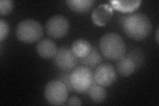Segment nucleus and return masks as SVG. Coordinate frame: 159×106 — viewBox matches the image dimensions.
Wrapping results in <instances>:
<instances>
[{
    "mask_svg": "<svg viewBox=\"0 0 159 106\" xmlns=\"http://www.w3.org/2000/svg\"><path fill=\"white\" fill-rule=\"evenodd\" d=\"M122 26L129 37L137 41L147 38L152 31L151 20L142 13H131L124 17Z\"/></svg>",
    "mask_w": 159,
    "mask_h": 106,
    "instance_id": "1",
    "label": "nucleus"
},
{
    "mask_svg": "<svg viewBox=\"0 0 159 106\" xmlns=\"http://www.w3.org/2000/svg\"><path fill=\"white\" fill-rule=\"evenodd\" d=\"M99 48L103 56L111 60H118L125 54L126 51L123 39L116 33L103 35L99 41Z\"/></svg>",
    "mask_w": 159,
    "mask_h": 106,
    "instance_id": "2",
    "label": "nucleus"
},
{
    "mask_svg": "<svg viewBox=\"0 0 159 106\" xmlns=\"http://www.w3.org/2000/svg\"><path fill=\"white\" fill-rule=\"evenodd\" d=\"M16 35L19 41L25 43H33L43 37V29L36 20L25 19L18 24Z\"/></svg>",
    "mask_w": 159,
    "mask_h": 106,
    "instance_id": "3",
    "label": "nucleus"
},
{
    "mask_svg": "<svg viewBox=\"0 0 159 106\" xmlns=\"http://www.w3.org/2000/svg\"><path fill=\"white\" fill-rule=\"evenodd\" d=\"M70 80L73 90L78 93H86L93 81V76L90 68L78 67L71 72Z\"/></svg>",
    "mask_w": 159,
    "mask_h": 106,
    "instance_id": "4",
    "label": "nucleus"
},
{
    "mask_svg": "<svg viewBox=\"0 0 159 106\" xmlns=\"http://www.w3.org/2000/svg\"><path fill=\"white\" fill-rule=\"evenodd\" d=\"M68 91L66 85L60 80H52L45 86L44 95L47 102L54 105H64L68 98Z\"/></svg>",
    "mask_w": 159,
    "mask_h": 106,
    "instance_id": "5",
    "label": "nucleus"
},
{
    "mask_svg": "<svg viewBox=\"0 0 159 106\" xmlns=\"http://www.w3.org/2000/svg\"><path fill=\"white\" fill-rule=\"evenodd\" d=\"M143 61V57L141 53H139L137 50H132L129 54H125L117 60L116 65L117 72L123 76H129L135 72L137 68L141 67Z\"/></svg>",
    "mask_w": 159,
    "mask_h": 106,
    "instance_id": "6",
    "label": "nucleus"
},
{
    "mask_svg": "<svg viewBox=\"0 0 159 106\" xmlns=\"http://www.w3.org/2000/svg\"><path fill=\"white\" fill-rule=\"evenodd\" d=\"M45 29L50 37L60 39L65 36L69 29L68 20L62 15H56L46 23Z\"/></svg>",
    "mask_w": 159,
    "mask_h": 106,
    "instance_id": "7",
    "label": "nucleus"
},
{
    "mask_svg": "<svg viewBox=\"0 0 159 106\" xmlns=\"http://www.w3.org/2000/svg\"><path fill=\"white\" fill-rule=\"evenodd\" d=\"M78 62V58L73 54L71 49L66 47L60 48L54 57V62L56 67L65 72L71 71L76 67Z\"/></svg>",
    "mask_w": 159,
    "mask_h": 106,
    "instance_id": "8",
    "label": "nucleus"
},
{
    "mask_svg": "<svg viewBox=\"0 0 159 106\" xmlns=\"http://www.w3.org/2000/svg\"><path fill=\"white\" fill-rule=\"evenodd\" d=\"M93 76L95 82L103 87H108L113 84L117 77L116 69L107 63L99 65Z\"/></svg>",
    "mask_w": 159,
    "mask_h": 106,
    "instance_id": "9",
    "label": "nucleus"
},
{
    "mask_svg": "<svg viewBox=\"0 0 159 106\" xmlns=\"http://www.w3.org/2000/svg\"><path fill=\"white\" fill-rule=\"evenodd\" d=\"M113 9L107 4H102L93 10L92 19L93 23L99 26H104L111 19Z\"/></svg>",
    "mask_w": 159,
    "mask_h": 106,
    "instance_id": "10",
    "label": "nucleus"
},
{
    "mask_svg": "<svg viewBox=\"0 0 159 106\" xmlns=\"http://www.w3.org/2000/svg\"><path fill=\"white\" fill-rule=\"evenodd\" d=\"M37 50L40 57L43 58H51L55 57L58 52L57 44L50 39H43L37 45Z\"/></svg>",
    "mask_w": 159,
    "mask_h": 106,
    "instance_id": "11",
    "label": "nucleus"
},
{
    "mask_svg": "<svg viewBox=\"0 0 159 106\" xmlns=\"http://www.w3.org/2000/svg\"><path fill=\"white\" fill-rule=\"evenodd\" d=\"M102 61V58L99 53L97 47L95 46H92L91 51L86 57L80 58V62H81L84 67H88L89 68H97L99 65H100Z\"/></svg>",
    "mask_w": 159,
    "mask_h": 106,
    "instance_id": "12",
    "label": "nucleus"
},
{
    "mask_svg": "<svg viewBox=\"0 0 159 106\" xmlns=\"http://www.w3.org/2000/svg\"><path fill=\"white\" fill-rule=\"evenodd\" d=\"M92 45L84 39H78L74 41L71 47V50L77 58L86 57L91 51Z\"/></svg>",
    "mask_w": 159,
    "mask_h": 106,
    "instance_id": "13",
    "label": "nucleus"
},
{
    "mask_svg": "<svg viewBox=\"0 0 159 106\" xmlns=\"http://www.w3.org/2000/svg\"><path fill=\"white\" fill-rule=\"evenodd\" d=\"M86 93L93 102L98 104L103 102L107 96V92L104 87L97 84L94 80Z\"/></svg>",
    "mask_w": 159,
    "mask_h": 106,
    "instance_id": "14",
    "label": "nucleus"
},
{
    "mask_svg": "<svg viewBox=\"0 0 159 106\" xmlns=\"http://www.w3.org/2000/svg\"><path fill=\"white\" fill-rule=\"evenodd\" d=\"M66 3L72 11L84 13L88 12L96 2L93 0H68Z\"/></svg>",
    "mask_w": 159,
    "mask_h": 106,
    "instance_id": "15",
    "label": "nucleus"
},
{
    "mask_svg": "<svg viewBox=\"0 0 159 106\" xmlns=\"http://www.w3.org/2000/svg\"><path fill=\"white\" fill-rule=\"evenodd\" d=\"M111 6L121 12H131L137 9L141 1H110Z\"/></svg>",
    "mask_w": 159,
    "mask_h": 106,
    "instance_id": "16",
    "label": "nucleus"
},
{
    "mask_svg": "<svg viewBox=\"0 0 159 106\" xmlns=\"http://www.w3.org/2000/svg\"><path fill=\"white\" fill-rule=\"evenodd\" d=\"M13 8V2L11 0H1L0 1V13L6 15L11 12Z\"/></svg>",
    "mask_w": 159,
    "mask_h": 106,
    "instance_id": "17",
    "label": "nucleus"
},
{
    "mask_svg": "<svg viewBox=\"0 0 159 106\" xmlns=\"http://www.w3.org/2000/svg\"><path fill=\"white\" fill-rule=\"evenodd\" d=\"M70 73L71 72H70V71L69 72L63 71L58 76V80H60V81H61L62 83L64 84V85H66V87L68 89V91L70 92H73L74 91L70 83Z\"/></svg>",
    "mask_w": 159,
    "mask_h": 106,
    "instance_id": "18",
    "label": "nucleus"
},
{
    "mask_svg": "<svg viewBox=\"0 0 159 106\" xmlns=\"http://www.w3.org/2000/svg\"><path fill=\"white\" fill-rule=\"evenodd\" d=\"M9 25L6 21L3 19H0V41H3L9 34Z\"/></svg>",
    "mask_w": 159,
    "mask_h": 106,
    "instance_id": "19",
    "label": "nucleus"
},
{
    "mask_svg": "<svg viewBox=\"0 0 159 106\" xmlns=\"http://www.w3.org/2000/svg\"><path fill=\"white\" fill-rule=\"evenodd\" d=\"M68 105H82V103L81 102V100L78 97L76 96H72L70 98H69L68 100Z\"/></svg>",
    "mask_w": 159,
    "mask_h": 106,
    "instance_id": "20",
    "label": "nucleus"
},
{
    "mask_svg": "<svg viewBox=\"0 0 159 106\" xmlns=\"http://www.w3.org/2000/svg\"><path fill=\"white\" fill-rule=\"evenodd\" d=\"M156 38H157V42L158 43V29H157V37H156Z\"/></svg>",
    "mask_w": 159,
    "mask_h": 106,
    "instance_id": "21",
    "label": "nucleus"
}]
</instances>
